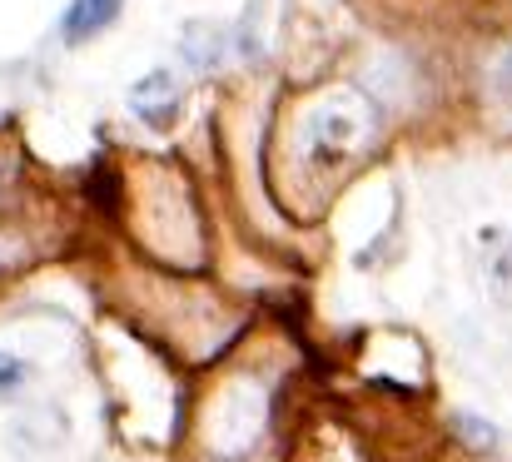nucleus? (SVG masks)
I'll list each match as a JSON object with an SVG mask.
<instances>
[{"instance_id": "nucleus-1", "label": "nucleus", "mask_w": 512, "mask_h": 462, "mask_svg": "<svg viewBox=\"0 0 512 462\" xmlns=\"http://www.w3.org/2000/svg\"><path fill=\"white\" fill-rule=\"evenodd\" d=\"M363 135H368V110L353 95H339V100H329L324 110H314L304 120L299 145H304V159L314 169H334L363 145Z\"/></svg>"}, {"instance_id": "nucleus-2", "label": "nucleus", "mask_w": 512, "mask_h": 462, "mask_svg": "<svg viewBox=\"0 0 512 462\" xmlns=\"http://www.w3.org/2000/svg\"><path fill=\"white\" fill-rule=\"evenodd\" d=\"M130 105H135V115H140L145 125L170 130L174 115H179V80H174V70H150V75L130 90Z\"/></svg>"}, {"instance_id": "nucleus-3", "label": "nucleus", "mask_w": 512, "mask_h": 462, "mask_svg": "<svg viewBox=\"0 0 512 462\" xmlns=\"http://www.w3.org/2000/svg\"><path fill=\"white\" fill-rule=\"evenodd\" d=\"M229 55V30L214 25V20H189L184 35H179V60L189 70H219V60Z\"/></svg>"}, {"instance_id": "nucleus-4", "label": "nucleus", "mask_w": 512, "mask_h": 462, "mask_svg": "<svg viewBox=\"0 0 512 462\" xmlns=\"http://www.w3.org/2000/svg\"><path fill=\"white\" fill-rule=\"evenodd\" d=\"M120 5H125V0H70L65 15H60V40H65V45L95 40L105 25H115Z\"/></svg>"}, {"instance_id": "nucleus-6", "label": "nucleus", "mask_w": 512, "mask_h": 462, "mask_svg": "<svg viewBox=\"0 0 512 462\" xmlns=\"http://www.w3.org/2000/svg\"><path fill=\"white\" fill-rule=\"evenodd\" d=\"M5 189H10V169L0 164V199H5Z\"/></svg>"}, {"instance_id": "nucleus-5", "label": "nucleus", "mask_w": 512, "mask_h": 462, "mask_svg": "<svg viewBox=\"0 0 512 462\" xmlns=\"http://www.w3.org/2000/svg\"><path fill=\"white\" fill-rule=\"evenodd\" d=\"M25 378H30V368H25L20 358L0 353V398H15V393L25 388Z\"/></svg>"}]
</instances>
